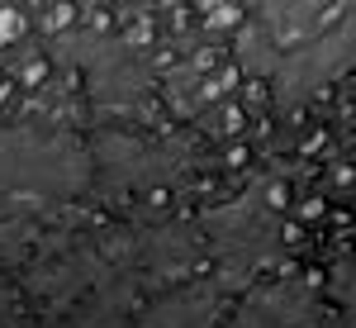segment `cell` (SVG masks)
Masks as SVG:
<instances>
[{
	"mask_svg": "<svg viewBox=\"0 0 356 328\" xmlns=\"http://www.w3.org/2000/svg\"><path fill=\"white\" fill-rule=\"evenodd\" d=\"M90 181V153L62 129H0V205L62 200Z\"/></svg>",
	"mask_w": 356,
	"mask_h": 328,
	"instance_id": "1",
	"label": "cell"
},
{
	"mask_svg": "<svg viewBox=\"0 0 356 328\" xmlns=\"http://www.w3.org/2000/svg\"><path fill=\"white\" fill-rule=\"evenodd\" d=\"M352 67H356V10L342 15L337 24H328L323 33H314L309 43L290 48L275 67V81H280L285 95H309L323 81L352 72Z\"/></svg>",
	"mask_w": 356,
	"mask_h": 328,
	"instance_id": "2",
	"label": "cell"
},
{
	"mask_svg": "<svg viewBox=\"0 0 356 328\" xmlns=\"http://www.w3.org/2000/svg\"><path fill=\"white\" fill-rule=\"evenodd\" d=\"M318 314H323L318 290L295 281V276H285V281H271V286L252 290L223 328H318Z\"/></svg>",
	"mask_w": 356,
	"mask_h": 328,
	"instance_id": "3",
	"label": "cell"
},
{
	"mask_svg": "<svg viewBox=\"0 0 356 328\" xmlns=\"http://www.w3.org/2000/svg\"><path fill=\"white\" fill-rule=\"evenodd\" d=\"M352 10H356V0H261V24L290 53V48L309 43L314 33H323L328 24H337Z\"/></svg>",
	"mask_w": 356,
	"mask_h": 328,
	"instance_id": "4",
	"label": "cell"
}]
</instances>
